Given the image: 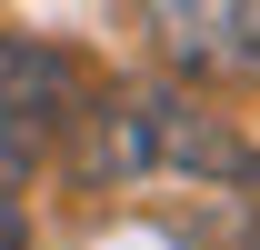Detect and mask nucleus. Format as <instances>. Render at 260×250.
Listing matches in <instances>:
<instances>
[{"label": "nucleus", "mask_w": 260, "mask_h": 250, "mask_svg": "<svg viewBox=\"0 0 260 250\" xmlns=\"http://www.w3.org/2000/svg\"><path fill=\"white\" fill-rule=\"evenodd\" d=\"M150 40L180 80L210 90H260V0H140Z\"/></svg>", "instance_id": "obj_3"}, {"label": "nucleus", "mask_w": 260, "mask_h": 250, "mask_svg": "<svg viewBox=\"0 0 260 250\" xmlns=\"http://www.w3.org/2000/svg\"><path fill=\"white\" fill-rule=\"evenodd\" d=\"M0 250H30V220L10 210V200H0Z\"/></svg>", "instance_id": "obj_5"}, {"label": "nucleus", "mask_w": 260, "mask_h": 250, "mask_svg": "<svg viewBox=\"0 0 260 250\" xmlns=\"http://www.w3.org/2000/svg\"><path fill=\"white\" fill-rule=\"evenodd\" d=\"M180 240L190 250H260V190H240L230 220H180Z\"/></svg>", "instance_id": "obj_4"}, {"label": "nucleus", "mask_w": 260, "mask_h": 250, "mask_svg": "<svg viewBox=\"0 0 260 250\" xmlns=\"http://www.w3.org/2000/svg\"><path fill=\"white\" fill-rule=\"evenodd\" d=\"M80 100H90L80 50L30 40V30H0V200H10V190H30V170L70 140Z\"/></svg>", "instance_id": "obj_2"}, {"label": "nucleus", "mask_w": 260, "mask_h": 250, "mask_svg": "<svg viewBox=\"0 0 260 250\" xmlns=\"http://www.w3.org/2000/svg\"><path fill=\"white\" fill-rule=\"evenodd\" d=\"M60 150L80 170V190H210V200L260 190V150L220 110H200L180 80H110V90H90Z\"/></svg>", "instance_id": "obj_1"}]
</instances>
